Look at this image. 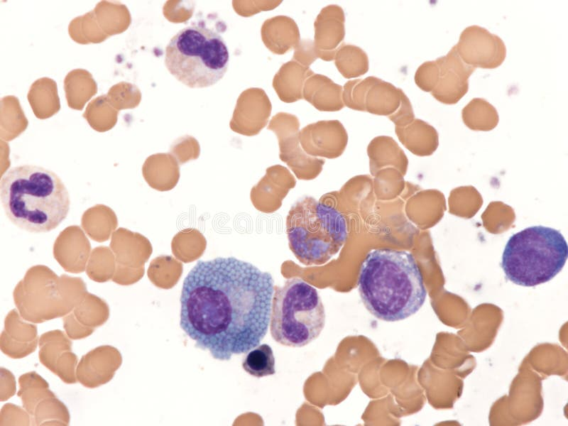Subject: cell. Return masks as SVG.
Masks as SVG:
<instances>
[{
  "mask_svg": "<svg viewBox=\"0 0 568 426\" xmlns=\"http://www.w3.org/2000/svg\"><path fill=\"white\" fill-rule=\"evenodd\" d=\"M93 11L100 28L109 37L126 31L131 21L128 8L119 1H101Z\"/></svg>",
  "mask_w": 568,
  "mask_h": 426,
  "instance_id": "cell-21",
  "label": "cell"
},
{
  "mask_svg": "<svg viewBox=\"0 0 568 426\" xmlns=\"http://www.w3.org/2000/svg\"><path fill=\"white\" fill-rule=\"evenodd\" d=\"M111 105L118 111L136 107L141 99L138 88L129 82H121L111 86L106 94Z\"/></svg>",
  "mask_w": 568,
  "mask_h": 426,
  "instance_id": "cell-29",
  "label": "cell"
},
{
  "mask_svg": "<svg viewBox=\"0 0 568 426\" xmlns=\"http://www.w3.org/2000/svg\"><path fill=\"white\" fill-rule=\"evenodd\" d=\"M122 363L119 351L109 345L98 346L84 355L76 368L77 381L89 388L110 381Z\"/></svg>",
  "mask_w": 568,
  "mask_h": 426,
  "instance_id": "cell-14",
  "label": "cell"
},
{
  "mask_svg": "<svg viewBox=\"0 0 568 426\" xmlns=\"http://www.w3.org/2000/svg\"><path fill=\"white\" fill-rule=\"evenodd\" d=\"M31 424L28 413L23 408L11 404H5L0 414V425H29Z\"/></svg>",
  "mask_w": 568,
  "mask_h": 426,
  "instance_id": "cell-30",
  "label": "cell"
},
{
  "mask_svg": "<svg viewBox=\"0 0 568 426\" xmlns=\"http://www.w3.org/2000/svg\"><path fill=\"white\" fill-rule=\"evenodd\" d=\"M313 74L309 67L295 62L285 65L280 77V93H283V100L291 102L301 99L305 82Z\"/></svg>",
  "mask_w": 568,
  "mask_h": 426,
  "instance_id": "cell-25",
  "label": "cell"
},
{
  "mask_svg": "<svg viewBox=\"0 0 568 426\" xmlns=\"http://www.w3.org/2000/svg\"><path fill=\"white\" fill-rule=\"evenodd\" d=\"M18 397L28 413L32 425H67V407L50 390L48 382L34 371L18 378Z\"/></svg>",
  "mask_w": 568,
  "mask_h": 426,
  "instance_id": "cell-10",
  "label": "cell"
},
{
  "mask_svg": "<svg viewBox=\"0 0 568 426\" xmlns=\"http://www.w3.org/2000/svg\"><path fill=\"white\" fill-rule=\"evenodd\" d=\"M345 16L338 5H328L320 11L315 23L314 45L318 58L334 60L345 36Z\"/></svg>",
  "mask_w": 568,
  "mask_h": 426,
  "instance_id": "cell-15",
  "label": "cell"
},
{
  "mask_svg": "<svg viewBox=\"0 0 568 426\" xmlns=\"http://www.w3.org/2000/svg\"><path fill=\"white\" fill-rule=\"evenodd\" d=\"M567 256V244L559 231L532 226L509 238L503 252L501 268L510 282L534 287L555 277L562 270Z\"/></svg>",
  "mask_w": 568,
  "mask_h": 426,
  "instance_id": "cell-5",
  "label": "cell"
},
{
  "mask_svg": "<svg viewBox=\"0 0 568 426\" xmlns=\"http://www.w3.org/2000/svg\"><path fill=\"white\" fill-rule=\"evenodd\" d=\"M38 342L35 323L24 320L18 310H11L1 334V351L12 359H21L33 353Z\"/></svg>",
  "mask_w": 568,
  "mask_h": 426,
  "instance_id": "cell-17",
  "label": "cell"
},
{
  "mask_svg": "<svg viewBox=\"0 0 568 426\" xmlns=\"http://www.w3.org/2000/svg\"><path fill=\"white\" fill-rule=\"evenodd\" d=\"M1 135L6 139L13 138L26 130L28 121L15 96H6L1 99Z\"/></svg>",
  "mask_w": 568,
  "mask_h": 426,
  "instance_id": "cell-24",
  "label": "cell"
},
{
  "mask_svg": "<svg viewBox=\"0 0 568 426\" xmlns=\"http://www.w3.org/2000/svg\"><path fill=\"white\" fill-rule=\"evenodd\" d=\"M454 46L463 62L474 68H496L506 56V48L502 39L476 25L464 28Z\"/></svg>",
  "mask_w": 568,
  "mask_h": 426,
  "instance_id": "cell-12",
  "label": "cell"
},
{
  "mask_svg": "<svg viewBox=\"0 0 568 426\" xmlns=\"http://www.w3.org/2000/svg\"><path fill=\"white\" fill-rule=\"evenodd\" d=\"M242 367L246 373L256 378L274 374L275 357L271 347L263 344L249 350L242 359Z\"/></svg>",
  "mask_w": 568,
  "mask_h": 426,
  "instance_id": "cell-28",
  "label": "cell"
},
{
  "mask_svg": "<svg viewBox=\"0 0 568 426\" xmlns=\"http://www.w3.org/2000/svg\"><path fill=\"white\" fill-rule=\"evenodd\" d=\"M68 33L74 41L83 45L100 43L109 38L100 28L93 11L73 18Z\"/></svg>",
  "mask_w": 568,
  "mask_h": 426,
  "instance_id": "cell-27",
  "label": "cell"
},
{
  "mask_svg": "<svg viewBox=\"0 0 568 426\" xmlns=\"http://www.w3.org/2000/svg\"><path fill=\"white\" fill-rule=\"evenodd\" d=\"M27 97L38 119H48L60 109L57 84L50 78L42 77L36 80L31 84Z\"/></svg>",
  "mask_w": 568,
  "mask_h": 426,
  "instance_id": "cell-19",
  "label": "cell"
},
{
  "mask_svg": "<svg viewBox=\"0 0 568 426\" xmlns=\"http://www.w3.org/2000/svg\"><path fill=\"white\" fill-rule=\"evenodd\" d=\"M70 338L61 330H52L39 338V360L65 383H75L77 356Z\"/></svg>",
  "mask_w": 568,
  "mask_h": 426,
  "instance_id": "cell-13",
  "label": "cell"
},
{
  "mask_svg": "<svg viewBox=\"0 0 568 426\" xmlns=\"http://www.w3.org/2000/svg\"><path fill=\"white\" fill-rule=\"evenodd\" d=\"M295 58L300 63L305 67H309L317 58L314 42L312 40H304L297 46Z\"/></svg>",
  "mask_w": 568,
  "mask_h": 426,
  "instance_id": "cell-31",
  "label": "cell"
},
{
  "mask_svg": "<svg viewBox=\"0 0 568 426\" xmlns=\"http://www.w3.org/2000/svg\"><path fill=\"white\" fill-rule=\"evenodd\" d=\"M0 373V400L5 401L15 394L16 380L13 373L3 367H1Z\"/></svg>",
  "mask_w": 568,
  "mask_h": 426,
  "instance_id": "cell-32",
  "label": "cell"
},
{
  "mask_svg": "<svg viewBox=\"0 0 568 426\" xmlns=\"http://www.w3.org/2000/svg\"><path fill=\"white\" fill-rule=\"evenodd\" d=\"M475 69L463 62L454 45L446 55L430 61L427 92L444 104H457L467 93Z\"/></svg>",
  "mask_w": 568,
  "mask_h": 426,
  "instance_id": "cell-11",
  "label": "cell"
},
{
  "mask_svg": "<svg viewBox=\"0 0 568 426\" xmlns=\"http://www.w3.org/2000/svg\"><path fill=\"white\" fill-rule=\"evenodd\" d=\"M271 273L234 257L199 261L185 277L180 326L219 361L259 345L271 321Z\"/></svg>",
  "mask_w": 568,
  "mask_h": 426,
  "instance_id": "cell-1",
  "label": "cell"
},
{
  "mask_svg": "<svg viewBox=\"0 0 568 426\" xmlns=\"http://www.w3.org/2000/svg\"><path fill=\"white\" fill-rule=\"evenodd\" d=\"M289 248L303 265L321 266L335 256L348 231L344 216L310 196L297 200L286 217Z\"/></svg>",
  "mask_w": 568,
  "mask_h": 426,
  "instance_id": "cell-4",
  "label": "cell"
},
{
  "mask_svg": "<svg viewBox=\"0 0 568 426\" xmlns=\"http://www.w3.org/2000/svg\"><path fill=\"white\" fill-rule=\"evenodd\" d=\"M64 89L67 105L82 110L85 104L97 92V84L92 74L84 69H75L67 74Z\"/></svg>",
  "mask_w": 568,
  "mask_h": 426,
  "instance_id": "cell-20",
  "label": "cell"
},
{
  "mask_svg": "<svg viewBox=\"0 0 568 426\" xmlns=\"http://www.w3.org/2000/svg\"><path fill=\"white\" fill-rule=\"evenodd\" d=\"M0 198L9 221L33 233L55 229L70 209V194L60 178L36 165L9 168L0 181Z\"/></svg>",
  "mask_w": 568,
  "mask_h": 426,
  "instance_id": "cell-3",
  "label": "cell"
},
{
  "mask_svg": "<svg viewBox=\"0 0 568 426\" xmlns=\"http://www.w3.org/2000/svg\"><path fill=\"white\" fill-rule=\"evenodd\" d=\"M109 317V308L105 301L85 294L72 311L63 317V327L70 339H81L91 335Z\"/></svg>",
  "mask_w": 568,
  "mask_h": 426,
  "instance_id": "cell-16",
  "label": "cell"
},
{
  "mask_svg": "<svg viewBox=\"0 0 568 426\" xmlns=\"http://www.w3.org/2000/svg\"><path fill=\"white\" fill-rule=\"evenodd\" d=\"M325 311L317 290L300 278L274 287L271 334L284 346L301 347L316 339L325 324Z\"/></svg>",
  "mask_w": 568,
  "mask_h": 426,
  "instance_id": "cell-7",
  "label": "cell"
},
{
  "mask_svg": "<svg viewBox=\"0 0 568 426\" xmlns=\"http://www.w3.org/2000/svg\"><path fill=\"white\" fill-rule=\"evenodd\" d=\"M344 106L356 111L387 116L396 126L415 119L412 104L404 92L374 76L346 82L343 87Z\"/></svg>",
  "mask_w": 568,
  "mask_h": 426,
  "instance_id": "cell-8",
  "label": "cell"
},
{
  "mask_svg": "<svg viewBox=\"0 0 568 426\" xmlns=\"http://www.w3.org/2000/svg\"><path fill=\"white\" fill-rule=\"evenodd\" d=\"M358 288L367 310L386 322H397L415 314L427 290L413 256L392 248L371 250L360 268Z\"/></svg>",
  "mask_w": 568,
  "mask_h": 426,
  "instance_id": "cell-2",
  "label": "cell"
},
{
  "mask_svg": "<svg viewBox=\"0 0 568 426\" xmlns=\"http://www.w3.org/2000/svg\"><path fill=\"white\" fill-rule=\"evenodd\" d=\"M229 62V53L222 36L202 26L179 31L165 48L166 68L190 88L215 84L224 76Z\"/></svg>",
  "mask_w": 568,
  "mask_h": 426,
  "instance_id": "cell-6",
  "label": "cell"
},
{
  "mask_svg": "<svg viewBox=\"0 0 568 426\" xmlns=\"http://www.w3.org/2000/svg\"><path fill=\"white\" fill-rule=\"evenodd\" d=\"M334 60L337 70L346 79L360 77L368 70L367 54L354 45L343 43L336 52Z\"/></svg>",
  "mask_w": 568,
  "mask_h": 426,
  "instance_id": "cell-23",
  "label": "cell"
},
{
  "mask_svg": "<svg viewBox=\"0 0 568 426\" xmlns=\"http://www.w3.org/2000/svg\"><path fill=\"white\" fill-rule=\"evenodd\" d=\"M342 92L343 87L328 77L314 73L305 82L302 97L319 111H337L344 106Z\"/></svg>",
  "mask_w": 568,
  "mask_h": 426,
  "instance_id": "cell-18",
  "label": "cell"
},
{
  "mask_svg": "<svg viewBox=\"0 0 568 426\" xmlns=\"http://www.w3.org/2000/svg\"><path fill=\"white\" fill-rule=\"evenodd\" d=\"M462 116L464 124L473 130L493 129L499 121L496 109L482 98L472 99L463 108Z\"/></svg>",
  "mask_w": 568,
  "mask_h": 426,
  "instance_id": "cell-22",
  "label": "cell"
},
{
  "mask_svg": "<svg viewBox=\"0 0 568 426\" xmlns=\"http://www.w3.org/2000/svg\"><path fill=\"white\" fill-rule=\"evenodd\" d=\"M119 111L110 103L106 95H101L87 105L83 117L89 126L100 132L111 129L116 124Z\"/></svg>",
  "mask_w": 568,
  "mask_h": 426,
  "instance_id": "cell-26",
  "label": "cell"
},
{
  "mask_svg": "<svg viewBox=\"0 0 568 426\" xmlns=\"http://www.w3.org/2000/svg\"><path fill=\"white\" fill-rule=\"evenodd\" d=\"M85 294L78 283H40L31 278L16 288L14 302L24 320L42 323L67 315Z\"/></svg>",
  "mask_w": 568,
  "mask_h": 426,
  "instance_id": "cell-9",
  "label": "cell"
}]
</instances>
